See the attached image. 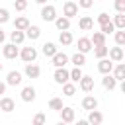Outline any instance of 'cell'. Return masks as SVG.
I'll list each match as a JSON object with an SVG mask.
<instances>
[{"label": "cell", "mask_w": 125, "mask_h": 125, "mask_svg": "<svg viewBox=\"0 0 125 125\" xmlns=\"http://www.w3.org/2000/svg\"><path fill=\"white\" fill-rule=\"evenodd\" d=\"M76 125H90V123H88V119H78Z\"/></svg>", "instance_id": "7bdbcfd3"}, {"label": "cell", "mask_w": 125, "mask_h": 125, "mask_svg": "<svg viewBox=\"0 0 125 125\" xmlns=\"http://www.w3.org/2000/svg\"><path fill=\"white\" fill-rule=\"evenodd\" d=\"M92 4H94L92 0H80L78 2V8H92Z\"/></svg>", "instance_id": "60d3db41"}, {"label": "cell", "mask_w": 125, "mask_h": 125, "mask_svg": "<svg viewBox=\"0 0 125 125\" xmlns=\"http://www.w3.org/2000/svg\"><path fill=\"white\" fill-rule=\"evenodd\" d=\"M107 55H109V47H105V45H104V47H96V49H94V57H96V59H100V61H102V59H105Z\"/></svg>", "instance_id": "f546056e"}, {"label": "cell", "mask_w": 125, "mask_h": 125, "mask_svg": "<svg viewBox=\"0 0 125 125\" xmlns=\"http://www.w3.org/2000/svg\"><path fill=\"white\" fill-rule=\"evenodd\" d=\"M4 39H6V33H4V29H0V43H4Z\"/></svg>", "instance_id": "ee69618b"}, {"label": "cell", "mask_w": 125, "mask_h": 125, "mask_svg": "<svg viewBox=\"0 0 125 125\" xmlns=\"http://www.w3.org/2000/svg\"><path fill=\"white\" fill-rule=\"evenodd\" d=\"M113 39H115L117 47H123L125 45V31H115L113 33Z\"/></svg>", "instance_id": "836d02e7"}, {"label": "cell", "mask_w": 125, "mask_h": 125, "mask_svg": "<svg viewBox=\"0 0 125 125\" xmlns=\"http://www.w3.org/2000/svg\"><path fill=\"white\" fill-rule=\"evenodd\" d=\"M25 76L27 78H39V74H41V68L37 66V64H25Z\"/></svg>", "instance_id": "ffe728a7"}, {"label": "cell", "mask_w": 125, "mask_h": 125, "mask_svg": "<svg viewBox=\"0 0 125 125\" xmlns=\"http://www.w3.org/2000/svg\"><path fill=\"white\" fill-rule=\"evenodd\" d=\"M82 107L88 109V111H94V109H98V100H96L94 96H86V98L82 100Z\"/></svg>", "instance_id": "e0dca14e"}, {"label": "cell", "mask_w": 125, "mask_h": 125, "mask_svg": "<svg viewBox=\"0 0 125 125\" xmlns=\"http://www.w3.org/2000/svg\"><path fill=\"white\" fill-rule=\"evenodd\" d=\"M41 18H43V21H57V8L53 6V4H47V6H43L41 8Z\"/></svg>", "instance_id": "7a4b0ae2"}, {"label": "cell", "mask_w": 125, "mask_h": 125, "mask_svg": "<svg viewBox=\"0 0 125 125\" xmlns=\"http://www.w3.org/2000/svg\"><path fill=\"white\" fill-rule=\"evenodd\" d=\"M113 78L119 80V82L125 80V62H119V64L113 66Z\"/></svg>", "instance_id": "7402d4cb"}, {"label": "cell", "mask_w": 125, "mask_h": 125, "mask_svg": "<svg viewBox=\"0 0 125 125\" xmlns=\"http://www.w3.org/2000/svg\"><path fill=\"white\" fill-rule=\"evenodd\" d=\"M0 109H2V111H6V113L14 111V109H16V104H14V100H12V98H8V96L0 98Z\"/></svg>", "instance_id": "7c38bea8"}, {"label": "cell", "mask_w": 125, "mask_h": 125, "mask_svg": "<svg viewBox=\"0 0 125 125\" xmlns=\"http://www.w3.org/2000/svg\"><path fill=\"white\" fill-rule=\"evenodd\" d=\"M78 27H80L82 31H90V29H94V20H92L90 16H82V18L78 20Z\"/></svg>", "instance_id": "4fadbf2b"}, {"label": "cell", "mask_w": 125, "mask_h": 125, "mask_svg": "<svg viewBox=\"0 0 125 125\" xmlns=\"http://www.w3.org/2000/svg\"><path fill=\"white\" fill-rule=\"evenodd\" d=\"M76 45H78V53H82V55H86V53H90V51L94 49L90 37H80V39L76 41Z\"/></svg>", "instance_id": "5b68a950"}, {"label": "cell", "mask_w": 125, "mask_h": 125, "mask_svg": "<svg viewBox=\"0 0 125 125\" xmlns=\"http://www.w3.org/2000/svg\"><path fill=\"white\" fill-rule=\"evenodd\" d=\"M123 59H125V53H123L121 47H111L109 49V61L111 62H121Z\"/></svg>", "instance_id": "30bf717a"}, {"label": "cell", "mask_w": 125, "mask_h": 125, "mask_svg": "<svg viewBox=\"0 0 125 125\" xmlns=\"http://www.w3.org/2000/svg\"><path fill=\"white\" fill-rule=\"evenodd\" d=\"M45 121H47L45 113H35V115H33V121H31V125H45Z\"/></svg>", "instance_id": "d590c367"}, {"label": "cell", "mask_w": 125, "mask_h": 125, "mask_svg": "<svg viewBox=\"0 0 125 125\" xmlns=\"http://www.w3.org/2000/svg\"><path fill=\"white\" fill-rule=\"evenodd\" d=\"M57 125H68V123H62V121H59V123H57Z\"/></svg>", "instance_id": "bcb514c9"}, {"label": "cell", "mask_w": 125, "mask_h": 125, "mask_svg": "<svg viewBox=\"0 0 125 125\" xmlns=\"http://www.w3.org/2000/svg\"><path fill=\"white\" fill-rule=\"evenodd\" d=\"M80 88H82L84 92H92V90H94V78L88 76V74H84L82 80H80Z\"/></svg>", "instance_id": "44dd1931"}, {"label": "cell", "mask_w": 125, "mask_h": 125, "mask_svg": "<svg viewBox=\"0 0 125 125\" xmlns=\"http://www.w3.org/2000/svg\"><path fill=\"white\" fill-rule=\"evenodd\" d=\"M25 37H27V39H31V41H35V39H39V37H41V29H39L37 25H29V29L25 31Z\"/></svg>", "instance_id": "4316f807"}, {"label": "cell", "mask_w": 125, "mask_h": 125, "mask_svg": "<svg viewBox=\"0 0 125 125\" xmlns=\"http://www.w3.org/2000/svg\"><path fill=\"white\" fill-rule=\"evenodd\" d=\"M113 25H115V29H119V31H125V14H117V16H113Z\"/></svg>", "instance_id": "f1b7e54d"}, {"label": "cell", "mask_w": 125, "mask_h": 125, "mask_svg": "<svg viewBox=\"0 0 125 125\" xmlns=\"http://www.w3.org/2000/svg\"><path fill=\"white\" fill-rule=\"evenodd\" d=\"M0 72H2V62H0Z\"/></svg>", "instance_id": "7dc6e473"}, {"label": "cell", "mask_w": 125, "mask_h": 125, "mask_svg": "<svg viewBox=\"0 0 125 125\" xmlns=\"http://www.w3.org/2000/svg\"><path fill=\"white\" fill-rule=\"evenodd\" d=\"M10 41H12L14 45H21V43L25 41V33H23V31H18V29H14V31L10 33Z\"/></svg>", "instance_id": "603a6c76"}, {"label": "cell", "mask_w": 125, "mask_h": 125, "mask_svg": "<svg viewBox=\"0 0 125 125\" xmlns=\"http://www.w3.org/2000/svg\"><path fill=\"white\" fill-rule=\"evenodd\" d=\"M35 96H37V94H35V88H33V86H25V88H21V100H23V102L29 104V102L35 100Z\"/></svg>", "instance_id": "9a60e30c"}, {"label": "cell", "mask_w": 125, "mask_h": 125, "mask_svg": "<svg viewBox=\"0 0 125 125\" xmlns=\"http://www.w3.org/2000/svg\"><path fill=\"white\" fill-rule=\"evenodd\" d=\"M53 78H55V82H57V84L64 86V84L70 80V70H66V68H57V70H55V74H53Z\"/></svg>", "instance_id": "277c9868"}, {"label": "cell", "mask_w": 125, "mask_h": 125, "mask_svg": "<svg viewBox=\"0 0 125 125\" xmlns=\"http://www.w3.org/2000/svg\"><path fill=\"white\" fill-rule=\"evenodd\" d=\"M59 113H61V121H62V123H72V121H74V117H76V115H74V109H72V107H68V105H64Z\"/></svg>", "instance_id": "9c48e42d"}, {"label": "cell", "mask_w": 125, "mask_h": 125, "mask_svg": "<svg viewBox=\"0 0 125 125\" xmlns=\"http://www.w3.org/2000/svg\"><path fill=\"white\" fill-rule=\"evenodd\" d=\"M62 16H64L66 20H70V18L78 16V4H76V2H72V0L64 2V4H62Z\"/></svg>", "instance_id": "3957f363"}, {"label": "cell", "mask_w": 125, "mask_h": 125, "mask_svg": "<svg viewBox=\"0 0 125 125\" xmlns=\"http://www.w3.org/2000/svg\"><path fill=\"white\" fill-rule=\"evenodd\" d=\"M29 25H31V23H29V20H27L25 16H18V18L14 20V29H18V31H23V33H25V31L29 29Z\"/></svg>", "instance_id": "52a82bcc"}, {"label": "cell", "mask_w": 125, "mask_h": 125, "mask_svg": "<svg viewBox=\"0 0 125 125\" xmlns=\"http://www.w3.org/2000/svg\"><path fill=\"white\" fill-rule=\"evenodd\" d=\"M2 53H4V57H6L8 61H12V59L20 57V49H18L14 43H8V45H4V47H2Z\"/></svg>", "instance_id": "8992f818"}, {"label": "cell", "mask_w": 125, "mask_h": 125, "mask_svg": "<svg viewBox=\"0 0 125 125\" xmlns=\"http://www.w3.org/2000/svg\"><path fill=\"white\" fill-rule=\"evenodd\" d=\"M72 41H74V37H72V33H70V31H62V33H59V43H61L62 47L72 45Z\"/></svg>", "instance_id": "cb8c5ba5"}, {"label": "cell", "mask_w": 125, "mask_h": 125, "mask_svg": "<svg viewBox=\"0 0 125 125\" xmlns=\"http://www.w3.org/2000/svg\"><path fill=\"white\" fill-rule=\"evenodd\" d=\"M14 8H16L18 12H23V10L27 8V2H25V0H16V2H14Z\"/></svg>", "instance_id": "f35d334b"}, {"label": "cell", "mask_w": 125, "mask_h": 125, "mask_svg": "<svg viewBox=\"0 0 125 125\" xmlns=\"http://www.w3.org/2000/svg\"><path fill=\"white\" fill-rule=\"evenodd\" d=\"M49 107L55 109V111H61L64 105H62V100H61V98H51V100H49Z\"/></svg>", "instance_id": "1f68e13d"}, {"label": "cell", "mask_w": 125, "mask_h": 125, "mask_svg": "<svg viewBox=\"0 0 125 125\" xmlns=\"http://www.w3.org/2000/svg\"><path fill=\"white\" fill-rule=\"evenodd\" d=\"M0 113H2V109H0Z\"/></svg>", "instance_id": "c3c4849f"}, {"label": "cell", "mask_w": 125, "mask_h": 125, "mask_svg": "<svg viewBox=\"0 0 125 125\" xmlns=\"http://www.w3.org/2000/svg\"><path fill=\"white\" fill-rule=\"evenodd\" d=\"M82 76H84V74H82V70H80V68H72V70H70V80H72V84L80 82V80H82Z\"/></svg>", "instance_id": "d6a6232c"}, {"label": "cell", "mask_w": 125, "mask_h": 125, "mask_svg": "<svg viewBox=\"0 0 125 125\" xmlns=\"http://www.w3.org/2000/svg\"><path fill=\"white\" fill-rule=\"evenodd\" d=\"M70 62L74 64V68H80V66L86 64V55H82V53H74V55L70 57Z\"/></svg>", "instance_id": "d4e9b609"}, {"label": "cell", "mask_w": 125, "mask_h": 125, "mask_svg": "<svg viewBox=\"0 0 125 125\" xmlns=\"http://www.w3.org/2000/svg\"><path fill=\"white\" fill-rule=\"evenodd\" d=\"M119 90H121V92H123V94H125V80H123V82H121V84H119Z\"/></svg>", "instance_id": "f6af8a7d"}, {"label": "cell", "mask_w": 125, "mask_h": 125, "mask_svg": "<svg viewBox=\"0 0 125 125\" xmlns=\"http://www.w3.org/2000/svg\"><path fill=\"white\" fill-rule=\"evenodd\" d=\"M113 8L117 14H125V0H115L113 2Z\"/></svg>", "instance_id": "8d00e7d4"}, {"label": "cell", "mask_w": 125, "mask_h": 125, "mask_svg": "<svg viewBox=\"0 0 125 125\" xmlns=\"http://www.w3.org/2000/svg\"><path fill=\"white\" fill-rule=\"evenodd\" d=\"M100 31H102L104 35H109V33H115V25H113V21H109V23H105V25H102V27H100Z\"/></svg>", "instance_id": "e575fe53"}, {"label": "cell", "mask_w": 125, "mask_h": 125, "mask_svg": "<svg viewBox=\"0 0 125 125\" xmlns=\"http://www.w3.org/2000/svg\"><path fill=\"white\" fill-rule=\"evenodd\" d=\"M6 86H8V84H6V82H0V96H2V94H4V92H6Z\"/></svg>", "instance_id": "b9f144b4"}, {"label": "cell", "mask_w": 125, "mask_h": 125, "mask_svg": "<svg viewBox=\"0 0 125 125\" xmlns=\"http://www.w3.org/2000/svg\"><path fill=\"white\" fill-rule=\"evenodd\" d=\"M6 84H8V86H18V84H21V74H20L18 70H10L8 76H6Z\"/></svg>", "instance_id": "8fae6325"}, {"label": "cell", "mask_w": 125, "mask_h": 125, "mask_svg": "<svg viewBox=\"0 0 125 125\" xmlns=\"http://www.w3.org/2000/svg\"><path fill=\"white\" fill-rule=\"evenodd\" d=\"M102 121H104V113H102V111L94 109V111L88 113V123H90V125H102Z\"/></svg>", "instance_id": "2e32d148"}, {"label": "cell", "mask_w": 125, "mask_h": 125, "mask_svg": "<svg viewBox=\"0 0 125 125\" xmlns=\"http://www.w3.org/2000/svg\"><path fill=\"white\" fill-rule=\"evenodd\" d=\"M102 84H104V88H105V90H115L117 80H115L111 74H107V76H104V78H102Z\"/></svg>", "instance_id": "83f0119b"}, {"label": "cell", "mask_w": 125, "mask_h": 125, "mask_svg": "<svg viewBox=\"0 0 125 125\" xmlns=\"http://www.w3.org/2000/svg\"><path fill=\"white\" fill-rule=\"evenodd\" d=\"M111 20H109V14H105V12H102L100 16H98V23H100V27L102 25H105V23H109Z\"/></svg>", "instance_id": "74e56055"}, {"label": "cell", "mask_w": 125, "mask_h": 125, "mask_svg": "<svg viewBox=\"0 0 125 125\" xmlns=\"http://www.w3.org/2000/svg\"><path fill=\"white\" fill-rule=\"evenodd\" d=\"M68 61H70V59H68L64 53H57V55L53 57V64H55V68H64Z\"/></svg>", "instance_id": "5bb4252c"}, {"label": "cell", "mask_w": 125, "mask_h": 125, "mask_svg": "<svg viewBox=\"0 0 125 125\" xmlns=\"http://www.w3.org/2000/svg\"><path fill=\"white\" fill-rule=\"evenodd\" d=\"M62 94H64L66 98H72V96L76 94V84H72V82H66V84L62 86Z\"/></svg>", "instance_id": "4dcf8cb0"}, {"label": "cell", "mask_w": 125, "mask_h": 125, "mask_svg": "<svg viewBox=\"0 0 125 125\" xmlns=\"http://www.w3.org/2000/svg\"><path fill=\"white\" fill-rule=\"evenodd\" d=\"M10 20V14H8V10L6 8H0V23H6Z\"/></svg>", "instance_id": "ab89813d"}, {"label": "cell", "mask_w": 125, "mask_h": 125, "mask_svg": "<svg viewBox=\"0 0 125 125\" xmlns=\"http://www.w3.org/2000/svg\"><path fill=\"white\" fill-rule=\"evenodd\" d=\"M123 61H125V59H123Z\"/></svg>", "instance_id": "681fc988"}, {"label": "cell", "mask_w": 125, "mask_h": 125, "mask_svg": "<svg viewBox=\"0 0 125 125\" xmlns=\"http://www.w3.org/2000/svg\"><path fill=\"white\" fill-rule=\"evenodd\" d=\"M41 51H43V55H45V57H51V59H53V57H55V55L59 53V51H57V45H55V43H45V45L41 47Z\"/></svg>", "instance_id": "484cf974"}, {"label": "cell", "mask_w": 125, "mask_h": 125, "mask_svg": "<svg viewBox=\"0 0 125 125\" xmlns=\"http://www.w3.org/2000/svg\"><path fill=\"white\" fill-rule=\"evenodd\" d=\"M20 59H21L23 62H27V64H33L35 59H37V49H35V47H23V49L20 51Z\"/></svg>", "instance_id": "6da1fadb"}, {"label": "cell", "mask_w": 125, "mask_h": 125, "mask_svg": "<svg viewBox=\"0 0 125 125\" xmlns=\"http://www.w3.org/2000/svg\"><path fill=\"white\" fill-rule=\"evenodd\" d=\"M55 25H57V29L62 33V31H68L70 29V20H66L64 16H59L57 18V21H55Z\"/></svg>", "instance_id": "ac0fdd59"}, {"label": "cell", "mask_w": 125, "mask_h": 125, "mask_svg": "<svg viewBox=\"0 0 125 125\" xmlns=\"http://www.w3.org/2000/svg\"><path fill=\"white\" fill-rule=\"evenodd\" d=\"M90 41H92L94 47H104L105 45V35L102 31H94V35L90 37Z\"/></svg>", "instance_id": "d6986e66"}, {"label": "cell", "mask_w": 125, "mask_h": 125, "mask_svg": "<svg viewBox=\"0 0 125 125\" xmlns=\"http://www.w3.org/2000/svg\"><path fill=\"white\" fill-rule=\"evenodd\" d=\"M113 66H115V64H113L109 59H102V61L98 62V70H100L104 76H107L109 72H113Z\"/></svg>", "instance_id": "ba28073f"}]
</instances>
